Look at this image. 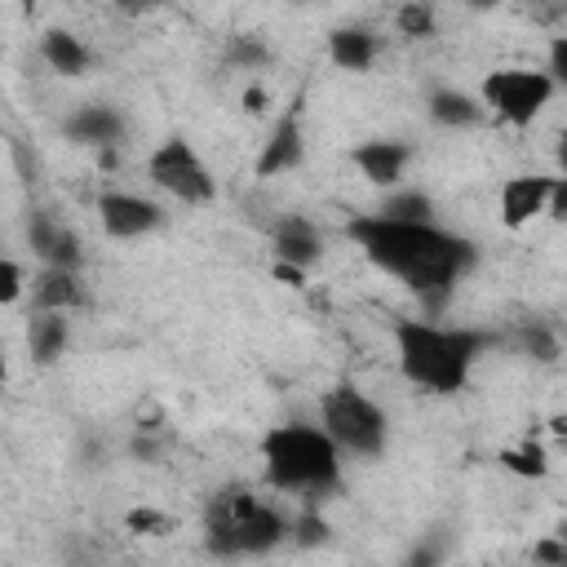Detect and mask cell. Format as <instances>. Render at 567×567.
<instances>
[{
	"label": "cell",
	"mask_w": 567,
	"mask_h": 567,
	"mask_svg": "<svg viewBox=\"0 0 567 567\" xmlns=\"http://www.w3.org/2000/svg\"><path fill=\"white\" fill-rule=\"evenodd\" d=\"M346 235L381 275L399 279L430 310H439L478 261L474 244L439 221H390L381 213H363L346 226Z\"/></svg>",
	"instance_id": "obj_1"
},
{
	"label": "cell",
	"mask_w": 567,
	"mask_h": 567,
	"mask_svg": "<svg viewBox=\"0 0 567 567\" xmlns=\"http://www.w3.org/2000/svg\"><path fill=\"white\" fill-rule=\"evenodd\" d=\"M496 346L492 332L478 328H452V323H434L425 319H399L394 323V359L399 372L425 390V394H461L474 377V363L483 359V350Z\"/></svg>",
	"instance_id": "obj_2"
},
{
	"label": "cell",
	"mask_w": 567,
	"mask_h": 567,
	"mask_svg": "<svg viewBox=\"0 0 567 567\" xmlns=\"http://www.w3.org/2000/svg\"><path fill=\"white\" fill-rule=\"evenodd\" d=\"M266 483L288 496H306L319 505L341 487V447L323 434L319 421H284L261 434Z\"/></svg>",
	"instance_id": "obj_3"
},
{
	"label": "cell",
	"mask_w": 567,
	"mask_h": 567,
	"mask_svg": "<svg viewBox=\"0 0 567 567\" xmlns=\"http://www.w3.org/2000/svg\"><path fill=\"white\" fill-rule=\"evenodd\" d=\"M284 540H292V518L248 487H221L204 509V549L213 558H261Z\"/></svg>",
	"instance_id": "obj_4"
},
{
	"label": "cell",
	"mask_w": 567,
	"mask_h": 567,
	"mask_svg": "<svg viewBox=\"0 0 567 567\" xmlns=\"http://www.w3.org/2000/svg\"><path fill=\"white\" fill-rule=\"evenodd\" d=\"M319 425L323 434L341 447V456H381L390 443V416L381 412L377 399H368L354 381H337L332 390L319 394Z\"/></svg>",
	"instance_id": "obj_5"
},
{
	"label": "cell",
	"mask_w": 567,
	"mask_h": 567,
	"mask_svg": "<svg viewBox=\"0 0 567 567\" xmlns=\"http://www.w3.org/2000/svg\"><path fill=\"white\" fill-rule=\"evenodd\" d=\"M554 93H558L554 75L532 71V66H501V71L483 75V84H478V102L487 106V115L505 120L509 128H527L549 106Z\"/></svg>",
	"instance_id": "obj_6"
},
{
	"label": "cell",
	"mask_w": 567,
	"mask_h": 567,
	"mask_svg": "<svg viewBox=\"0 0 567 567\" xmlns=\"http://www.w3.org/2000/svg\"><path fill=\"white\" fill-rule=\"evenodd\" d=\"M146 177H151L155 190H164L168 199L190 204V208H204V204L217 199V177H213V168L204 164V155L186 137L159 142L146 155Z\"/></svg>",
	"instance_id": "obj_7"
},
{
	"label": "cell",
	"mask_w": 567,
	"mask_h": 567,
	"mask_svg": "<svg viewBox=\"0 0 567 567\" xmlns=\"http://www.w3.org/2000/svg\"><path fill=\"white\" fill-rule=\"evenodd\" d=\"M97 221L111 239H142V235L164 226V208L146 195H133V190H106L97 199Z\"/></svg>",
	"instance_id": "obj_8"
},
{
	"label": "cell",
	"mask_w": 567,
	"mask_h": 567,
	"mask_svg": "<svg viewBox=\"0 0 567 567\" xmlns=\"http://www.w3.org/2000/svg\"><path fill=\"white\" fill-rule=\"evenodd\" d=\"M27 244H31V252L40 257L44 270H80V266H84V244H80V235H75L66 221H58L53 213H44V208L31 213V221H27Z\"/></svg>",
	"instance_id": "obj_9"
},
{
	"label": "cell",
	"mask_w": 567,
	"mask_h": 567,
	"mask_svg": "<svg viewBox=\"0 0 567 567\" xmlns=\"http://www.w3.org/2000/svg\"><path fill=\"white\" fill-rule=\"evenodd\" d=\"M306 159V128H301V97L288 102V111L275 120L270 137L257 155V177H284Z\"/></svg>",
	"instance_id": "obj_10"
},
{
	"label": "cell",
	"mask_w": 567,
	"mask_h": 567,
	"mask_svg": "<svg viewBox=\"0 0 567 567\" xmlns=\"http://www.w3.org/2000/svg\"><path fill=\"white\" fill-rule=\"evenodd\" d=\"M554 182H558V177H545V173H514V177H505V182H501V195H496L501 221H505L509 230H518V226H527L532 217L549 213Z\"/></svg>",
	"instance_id": "obj_11"
},
{
	"label": "cell",
	"mask_w": 567,
	"mask_h": 567,
	"mask_svg": "<svg viewBox=\"0 0 567 567\" xmlns=\"http://www.w3.org/2000/svg\"><path fill=\"white\" fill-rule=\"evenodd\" d=\"M270 248H275V257H279V266L284 270H310L319 257H323V235H319V226L310 221V217H301V213H284L275 226H270Z\"/></svg>",
	"instance_id": "obj_12"
},
{
	"label": "cell",
	"mask_w": 567,
	"mask_h": 567,
	"mask_svg": "<svg viewBox=\"0 0 567 567\" xmlns=\"http://www.w3.org/2000/svg\"><path fill=\"white\" fill-rule=\"evenodd\" d=\"M124 111L111 106V102H84L66 115V137L80 142V146H97V151H111L124 142Z\"/></svg>",
	"instance_id": "obj_13"
},
{
	"label": "cell",
	"mask_w": 567,
	"mask_h": 567,
	"mask_svg": "<svg viewBox=\"0 0 567 567\" xmlns=\"http://www.w3.org/2000/svg\"><path fill=\"white\" fill-rule=\"evenodd\" d=\"M408 159H412V146L403 137H368L354 146V168L381 190H399Z\"/></svg>",
	"instance_id": "obj_14"
},
{
	"label": "cell",
	"mask_w": 567,
	"mask_h": 567,
	"mask_svg": "<svg viewBox=\"0 0 567 567\" xmlns=\"http://www.w3.org/2000/svg\"><path fill=\"white\" fill-rule=\"evenodd\" d=\"M75 306H84L80 270H40V275L31 279V310L71 315Z\"/></svg>",
	"instance_id": "obj_15"
},
{
	"label": "cell",
	"mask_w": 567,
	"mask_h": 567,
	"mask_svg": "<svg viewBox=\"0 0 567 567\" xmlns=\"http://www.w3.org/2000/svg\"><path fill=\"white\" fill-rule=\"evenodd\" d=\"M40 58H44L49 71L71 75V80L93 66V49H89L75 31H66V27H49V31L40 35Z\"/></svg>",
	"instance_id": "obj_16"
},
{
	"label": "cell",
	"mask_w": 567,
	"mask_h": 567,
	"mask_svg": "<svg viewBox=\"0 0 567 567\" xmlns=\"http://www.w3.org/2000/svg\"><path fill=\"white\" fill-rule=\"evenodd\" d=\"M381 53V40L368 27H332L328 31V58L341 71H368Z\"/></svg>",
	"instance_id": "obj_17"
},
{
	"label": "cell",
	"mask_w": 567,
	"mask_h": 567,
	"mask_svg": "<svg viewBox=\"0 0 567 567\" xmlns=\"http://www.w3.org/2000/svg\"><path fill=\"white\" fill-rule=\"evenodd\" d=\"M425 106H430V120L443 128H474L487 115V106L465 89H434Z\"/></svg>",
	"instance_id": "obj_18"
},
{
	"label": "cell",
	"mask_w": 567,
	"mask_h": 567,
	"mask_svg": "<svg viewBox=\"0 0 567 567\" xmlns=\"http://www.w3.org/2000/svg\"><path fill=\"white\" fill-rule=\"evenodd\" d=\"M71 341V323L66 315H49V310H31L27 319V350L35 363H58V354Z\"/></svg>",
	"instance_id": "obj_19"
},
{
	"label": "cell",
	"mask_w": 567,
	"mask_h": 567,
	"mask_svg": "<svg viewBox=\"0 0 567 567\" xmlns=\"http://www.w3.org/2000/svg\"><path fill=\"white\" fill-rule=\"evenodd\" d=\"M390 221H434V199L425 190H390L381 199V208H372Z\"/></svg>",
	"instance_id": "obj_20"
},
{
	"label": "cell",
	"mask_w": 567,
	"mask_h": 567,
	"mask_svg": "<svg viewBox=\"0 0 567 567\" xmlns=\"http://www.w3.org/2000/svg\"><path fill=\"white\" fill-rule=\"evenodd\" d=\"M518 350L532 354V359H540V363H554L563 346H558V332H554L545 319H527V323L518 328Z\"/></svg>",
	"instance_id": "obj_21"
},
{
	"label": "cell",
	"mask_w": 567,
	"mask_h": 567,
	"mask_svg": "<svg viewBox=\"0 0 567 567\" xmlns=\"http://www.w3.org/2000/svg\"><path fill=\"white\" fill-rule=\"evenodd\" d=\"M394 27H399V35H408V40H425V35L439 31V13H434V4L412 0V4H399V9H394Z\"/></svg>",
	"instance_id": "obj_22"
},
{
	"label": "cell",
	"mask_w": 567,
	"mask_h": 567,
	"mask_svg": "<svg viewBox=\"0 0 567 567\" xmlns=\"http://www.w3.org/2000/svg\"><path fill=\"white\" fill-rule=\"evenodd\" d=\"M266 62H270V44L261 35H230L226 66H235V71H261Z\"/></svg>",
	"instance_id": "obj_23"
},
{
	"label": "cell",
	"mask_w": 567,
	"mask_h": 567,
	"mask_svg": "<svg viewBox=\"0 0 567 567\" xmlns=\"http://www.w3.org/2000/svg\"><path fill=\"white\" fill-rule=\"evenodd\" d=\"M501 465H505V470H514V474H523V478H545V474H549V456H545V447H540V443L505 447V452H501Z\"/></svg>",
	"instance_id": "obj_24"
},
{
	"label": "cell",
	"mask_w": 567,
	"mask_h": 567,
	"mask_svg": "<svg viewBox=\"0 0 567 567\" xmlns=\"http://www.w3.org/2000/svg\"><path fill=\"white\" fill-rule=\"evenodd\" d=\"M323 536H328V523L319 518V509H315V505H310L306 514H297V518H292V540H297V545H319Z\"/></svg>",
	"instance_id": "obj_25"
},
{
	"label": "cell",
	"mask_w": 567,
	"mask_h": 567,
	"mask_svg": "<svg viewBox=\"0 0 567 567\" xmlns=\"http://www.w3.org/2000/svg\"><path fill=\"white\" fill-rule=\"evenodd\" d=\"M22 279H27V275H22V266H18L13 257H4V261H0V301H4V306H13V301H18V292L27 288Z\"/></svg>",
	"instance_id": "obj_26"
},
{
	"label": "cell",
	"mask_w": 567,
	"mask_h": 567,
	"mask_svg": "<svg viewBox=\"0 0 567 567\" xmlns=\"http://www.w3.org/2000/svg\"><path fill=\"white\" fill-rule=\"evenodd\" d=\"M545 58H549V62H545V71L554 75V84H558V89H567V35H554Z\"/></svg>",
	"instance_id": "obj_27"
},
{
	"label": "cell",
	"mask_w": 567,
	"mask_h": 567,
	"mask_svg": "<svg viewBox=\"0 0 567 567\" xmlns=\"http://www.w3.org/2000/svg\"><path fill=\"white\" fill-rule=\"evenodd\" d=\"M443 549H447V540H443V536H430V540H421V545L412 549V558H408V567H439V558H443Z\"/></svg>",
	"instance_id": "obj_28"
},
{
	"label": "cell",
	"mask_w": 567,
	"mask_h": 567,
	"mask_svg": "<svg viewBox=\"0 0 567 567\" xmlns=\"http://www.w3.org/2000/svg\"><path fill=\"white\" fill-rule=\"evenodd\" d=\"M536 554H540L545 563H554V567H567V523H563V527H558V536H554V540H545Z\"/></svg>",
	"instance_id": "obj_29"
},
{
	"label": "cell",
	"mask_w": 567,
	"mask_h": 567,
	"mask_svg": "<svg viewBox=\"0 0 567 567\" xmlns=\"http://www.w3.org/2000/svg\"><path fill=\"white\" fill-rule=\"evenodd\" d=\"M549 213L554 217H567V177L554 182V195H549Z\"/></svg>",
	"instance_id": "obj_30"
},
{
	"label": "cell",
	"mask_w": 567,
	"mask_h": 567,
	"mask_svg": "<svg viewBox=\"0 0 567 567\" xmlns=\"http://www.w3.org/2000/svg\"><path fill=\"white\" fill-rule=\"evenodd\" d=\"M128 523H133V527H168V518H159V514H151V509H142V514H133Z\"/></svg>",
	"instance_id": "obj_31"
},
{
	"label": "cell",
	"mask_w": 567,
	"mask_h": 567,
	"mask_svg": "<svg viewBox=\"0 0 567 567\" xmlns=\"http://www.w3.org/2000/svg\"><path fill=\"white\" fill-rule=\"evenodd\" d=\"M554 164H558V173L567 177V128H563L558 142H554Z\"/></svg>",
	"instance_id": "obj_32"
},
{
	"label": "cell",
	"mask_w": 567,
	"mask_h": 567,
	"mask_svg": "<svg viewBox=\"0 0 567 567\" xmlns=\"http://www.w3.org/2000/svg\"><path fill=\"white\" fill-rule=\"evenodd\" d=\"M549 430H554V439H558V447L567 452V416H554V425H549Z\"/></svg>",
	"instance_id": "obj_33"
},
{
	"label": "cell",
	"mask_w": 567,
	"mask_h": 567,
	"mask_svg": "<svg viewBox=\"0 0 567 567\" xmlns=\"http://www.w3.org/2000/svg\"><path fill=\"white\" fill-rule=\"evenodd\" d=\"M244 102H248V111H261V102H266V93H261V89H248V93H244Z\"/></svg>",
	"instance_id": "obj_34"
}]
</instances>
